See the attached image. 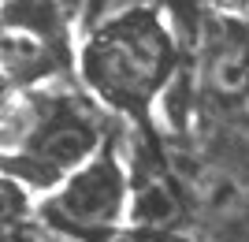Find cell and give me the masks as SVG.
<instances>
[{
  "mask_svg": "<svg viewBox=\"0 0 249 242\" xmlns=\"http://www.w3.org/2000/svg\"><path fill=\"white\" fill-rule=\"evenodd\" d=\"M108 119L89 97L34 86L8 93L4 105V168L26 190H56L108 146Z\"/></svg>",
  "mask_w": 249,
  "mask_h": 242,
  "instance_id": "cell-1",
  "label": "cell"
},
{
  "mask_svg": "<svg viewBox=\"0 0 249 242\" xmlns=\"http://www.w3.org/2000/svg\"><path fill=\"white\" fill-rule=\"evenodd\" d=\"M82 82L104 108L145 119L156 97L167 93L178 71V41L156 8H134L86 34Z\"/></svg>",
  "mask_w": 249,
  "mask_h": 242,
  "instance_id": "cell-2",
  "label": "cell"
},
{
  "mask_svg": "<svg viewBox=\"0 0 249 242\" xmlns=\"http://www.w3.org/2000/svg\"><path fill=\"white\" fill-rule=\"evenodd\" d=\"M37 220L78 242H108L130 216V171L108 146L37 201Z\"/></svg>",
  "mask_w": 249,
  "mask_h": 242,
  "instance_id": "cell-3",
  "label": "cell"
},
{
  "mask_svg": "<svg viewBox=\"0 0 249 242\" xmlns=\"http://www.w3.org/2000/svg\"><path fill=\"white\" fill-rule=\"evenodd\" d=\"M190 220V190L178 183L171 164L153 153V146H138L130 171V223L145 231L175 235Z\"/></svg>",
  "mask_w": 249,
  "mask_h": 242,
  "instance_id": "cell-4",
  "label": "cell"
},
{
  "mask_svg": "<svg viewBox=\"0 0 249 242\" xmlns=\"http://www.w3.org/2000/svg\"><path fill=\"white\" fill-rule=\"evenodd\" d=\"M201 82L212 97L238 105L249 90V22L234 15H219L205 26L197 45Z\"/></svg>",
  "mask_w": 249,
  "mask_h": 242,
  "instance_id": "cell-5",
  "label": "cell"
},
{
  "mask_svg": "<svg viewBox=\"0 0 249 242\" xmlns=\"http://www.w3.org/2000/svg\"><path fill=\"white\" fill-rule=\"evenodd\" d=\"M4 242H78V239L56 231V227H49V223H41V220H34V223L26 220V223H19V227H4Z\"/></svg>",
  "mask_w": 249,
  "mask_h": 242,
  "instance_id": "cell-6",
  "label": "cell"
},
{
  "mask_svg": "<svg viewBox=\"0 0 249 242\" xmlns=\"http://www.w3.org/2000/svg\"><path fill=\"white\" fill-rule=\"evenodd\" d=\"M108 242H182L171 231H145V227H130V231H115Z\"/></svg>",
  "mask_w": 249,
  "mask_h": 242,
  "instance_id": "cell-7",
  "label": "cell"
},
{
  "mask_svg": "<svg viewBox=\"0 0 249 242\" xmlns=\"http://www.w3.org/2000/svg\"><path fill=\"white\" fill-rule=\"evenodd\" d=\"M238 119H242V123L249 127V90H246V97L238 101Z\"/></svg>",
  "mask_w": 249,
  "mask_h": 242,
  "instance_id": "cell-8",
  "label": "cell"
}]
</instances>
